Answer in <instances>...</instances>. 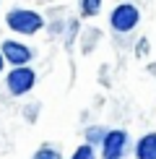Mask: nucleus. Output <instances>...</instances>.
Returning a JSON list of instances; mask_svg holds the SVG:
<instances>
[{
	"instance_id": "obj_1",
	"label": "nucleus",
	"mask_w": 156,
	"mask_h": 159,
	"mask_svg": "<svg viewBox=\"0 0 156 159\" xmlns=\"http://www.w3.org/2000/svg\"><path fill=\"white\" fill-rule=\"evenodd\" d=\"M5 24L18 37H34L44 29V16L31 8H11L5 13Z\"/></svg>"
},
{
	"instance_id": "obj_2",
	"label": "nucleus",
	"mask_w": 156,
	"mask_h": 159,
	"mask_svg": "<svg viewBox=\"0 0 156 159\" xmlns=\"http://www.w3.org/2000/svg\"><path fill=\"white\" fill-rule=\"evenodd\" d=\"M37 86V70L31 65H11L5 73V91L11 97H26Z\"/></svg>"
},
{
	"instance_id": "obj_3",
	"label": "nucleus",
	"mask_w": 156,
	"mask_h": 159,
	"mask_svg": "<svg viewBox=\"0 0 156 159\" xmlns=\"http://www.w3.org/2000/svg\"><path fill=\"white\" fill-rule=\"evenodd\" d=\"M130 146V136L122 128H107L99 143V159H125Z\"/></svg>"
},
{
	"instance_id": "obj_4",
	"label": "nucleus",
	"mask_w": 156,
	"mask_h": 159,
	"mask_svg": "<svg viewBox=\"0 0 156 159\" xmlns=\"http://www.w3.org/2000/svg\"><path fill=\"white\" fill-rule=\"evenodd\" d=\"M141 24V11L135 3H117L109 13V26L117 34H130Z\"/></svg>"
},
{
	"instance_id": "obj_5",
	"label": "nucleus",
	"mask_w": 156,
	"mask_h": 159,
	"mask_svg": "<svg viewBox=\"0 0 156 159\" xmlns=\"http://www.w3.org/2000/svg\"><path fill=\"white\" fill-rule=\"evenodd\" d=\"M0 52H3V57H5L8 65H29L34 60V55H37L29 44L18 42V39H3L0 42Z\"/></svg>"
},
{
	"instance_id": "obj_6",
	"label": "nucleus",
	"mask_w": 156,
	"mask_h": 159,
	"mask_svg": "<svg viewBox=\"0 0 156 159\" xmlns=\"http://www.w3.org/2000/svg\"><path fill=\"white\" fill-rule=\"evenodd\" d=\"M133 154H135V159H156V130L141 136L138 141H135Z\"/></svg>"
},
{
	"instance_id": "obj_7",
	"label": "nucleus",
	"mask_w": 156,
	"mask_h": 159,
	"mask_svg": "<svg viewBox=\"0 0 156 159\" xmlns=\"http://www.w3.org/2000/svg\"><path fill=\"white\" fill-rule=\"evenodd\" d=\"M104 133H107V128H104V125H89V128L83 130V141H86V143H91V146H96V149H99V143H102Z\"/></svg>"
},
{
	"instance_id": "obj_8",
	"label": "nucleus",
	"mask_w": 156,
	"mask_h": 159,
	"mask_svg": "<svg viewBox=\"0 0 156 159\" xmlns=\"http://www.w3.org/2000/svg\"><path fill=\"white\" fill-rule=\"evenodd\" d=\"M68 159H99V149L83 141L81 146H76V149H73V154H70Z\"/></svg>"
},
{
	"instance_id": "obj_9",
	"label": "nucleus",
	"mask_w": 156,
	"mask_h": 159,
	"mask_svg": "<svg viewBox=\"0 0 156 159\" xmlns=\"http://www.w3.org/2000/svg\"><path fill=\"white\" fill-rule=\"evenodd\" d=\"M31 159H63V154H60V149L52 146V143H42V146L31 154Z\"/></svg>"
},
{
	"instance_id": "obj_10",
	"label": "nucleus",
	"mask_w": 156,
	"mask_h": 159,
	"mask_svg": "<svg viewBox=\"0 0 156 159\" xmlns=\"http://www.w3.org/2000/svg\"><path fill=\"white\" fill-rule=\"evenodd\" d=\"M102 11V0H81V16L83 18H94Z\"/></svg>"
},
{
	"instance_id": "obj_11",
	"label": "nucleus",
	"mask_w": 156,
	"mask_h": 159,
	"mask_svg": "<svg viewBox=\"0 0 156 159\" xmlns=\"http://www.w3.org/2000/svg\"><path fill=\"white\" fill-rule=\"evenodd\" d=\"M135 50H138V52H135V55H138V57L148 55V42H146V39H141V42H138V47H135Z\"/></svg>"
},
{
	"instance_id": "obj_12",
	"label": "nucleus",
	"mask_w": 156,
	"mask_h": 159,
	"mask_svg": "<svg viewBox=\"0 0 156 159\" xmlns=\"http://www.w3.org/2000/svg\"><path fill=\"white\" fill-rule=\"evenodd\" d=\"M5 70V57H3V52H0V73Z\"/></svg>"
}]
</instances>
